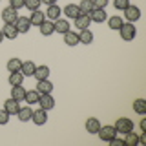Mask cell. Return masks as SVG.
Instances as JSON below:
<instances>
[{"instance_id": "cell-39", "label": "cell", "mask_w": 146, "mask_h": 146, "mask_svg": "<svg viewBox=\"0 0 146 146\" xmlns=\"http://www.w3.org/2000/svg\"><path fill=\"white\" fill-rule=\"evenodd\" d=\"M144 143H146V131H143L139 135V144H144Z\"/></svg>"}, {"instance_id": "cell-34", "label": "cell", "mask_w": 146, "mask_h": 146, "mask_svg": "<svg viewBox=\"0 0 146 146\" xmlns=\"http://www.w3.org/2000/svg\"><path fill=\"white\" fill-rule=\"evenodd\" d=\"M113 6H115V9H119V11H124V9L130 6V0H113Z\"/></svg>"}, {"instance_id": "cell-31", "label": "cell", "mask_w": 146, "mask_h": 146, "mask_svg": "<svg viewBox=\"0 0 146 146\" xmlns=\"http://www.w3.org/2000/svg\"><path fill=\"white\" fill-rule=\"evenodd\" d=\"M124 144H126V146H135V144H139V135H137L135 131H128V133H124Z\"/></svg>"}, {"instance_id": "cell-13", "label": "cell", "mask_w": 146, "mask_h": 146, "mask_svg": "<svg viewBox=\"0 0 146 146\" xmlns=\"http://www.w3.org/2000/svg\"><path fill=\"white\" fill-rule=\"evenodd\" d=\"M15 27L18 29V33H27V31H29V27H31L29 18H27V17H18L17 22H15Z\"/></svg>"}, {"instance_id": "cell-12", "label": "cell", "mask_w": 146, "mask_h": 146, "mask_svg": "<svg viewBox=\"0 0 146 146\" xmlns=\"http://www.w3.org/2000/svg\"><path fill=\"white\" fill-rule=\"evenodd\" d=\"M4 110H6L9 115H17V111L20 110V104H18V100H15V99L9 97L6 102H4Z\"/></svg>"}, {"instance_id": "cell-25", "label": "cell", "mask_w": 146, "mask_h": 146, "mask_svg": "<svg viewBox=\"0 0 146 146\" xmlns=\"http://www.w3.org/2000/svg\"><path fill=\"white\" fill-rule=\"evenodd\" d=\"M35 68H36V64H35V62H31V60H26V62H22V68H20V71H22V75H24V77H33V73H35Z\"/></svg>"}, {"instance_id": "cell-4", "label": "cell", "mask_w": 146, "mask_h": 146, "mask_svg": "<svg viewBox=\"0 0 146 146\" xmlns=\"http://www.w3.org/2000/svg\"><path fill=\"white\" fill-rule=\"evenodd\" d=\"M18 18V11L17 9H13L11 6H7L6 9H2V20L4 24H15Z\"/></svg>"}, {"instance_id": "cell-27", "label": "cell", "mask_w": 146, "mask_h": 146, "mask_svg": "<svg viewBox=\"0 0 146 146\" xmlns=\"http://www.w3.org/2000/svg\"><path fill=\"white\" fill-rule=\"evenodd\" d=\"M24 79L26 77L22 75V71H13V73H9V84L11 86H20L22 82H24Z\"/></svg>"}, {"instance_id": "cell-32", "label": "cell", "mask_w": 146, "mask_h": 146, "mask_svg": "<svg viewBox=\"0 0 146 146\" xmlns=\"http://www.w3.org/2000/svg\"><path fill=\"white\" fill-rule=\"evenodd\" d=\"M79 9H80V15H90L93 11V4H91V0H82L79 4Z\"/></svg>"}, {"instance_id": "cell-42", "label": "cell", "mask_w": 146, "mask_h": 146, "mask_svg": "<svg viewBox=\"0 0 146 146\" xmlns=\"http://www.w3.org/2000/svg\"><path fill=\"white\" fill-rule=\"evenodd\" d=\"M4 42V33H2V29H0V44Z\"/></svg>"}, {"instance_id": "cell-6", "label": "cell", "mask_w": 146, "mask_h": 146, "mask_svg": "<svg viewBox=\"0 0 146 146\" xmlns=\"http://www.w3.org/2000/svg\"><path fill=\"white\" fill-rule=\"evenodd\" d=\"M31 121H33V124H36V126L46 124V122H48V111H46V110H42V108L35 110L33 115H31Z\"/></svg>"}, {"instance_id": "cell-37", "label": "cell", "mask_w": 146, "mask_h": 146, "mask_svg": "<svg viewBox=\"0 0 146 146\" xmlns=\"http://www.w3.org/2000/svg\"><path fill=\"white\" fill-rule=\"evenodd\" d=\"M9 6L18 11L20 7H24V0H9Z\"/></svg>"}, {"instance_id": "cell-40", "label": "cell", "mask_w": 146, "mask_h": 146, "mask_svg": "<svg viewBox=\"0 0 146 146\" xmlns=\"http://www.w3.org/2000/svg\"><path fill=\"white\" fill-rule=\"evenodd\" d=\"M58 0H42V4H46V6H53V4H57Z\"/></svg>"}, {"instance_id": "cell-28", "label": "cell", "mask_w": 146, "mask_h": 146, "mask_svg": "<svg viewBox=\"0 0 146 146\" xmlns=\"http://www.w3.org/2000/svg\"><path fill=\"white\" fill-rule=\"evenodd\" d=\"M79 42L80 44H91L93 42V33H91L90 29H80V33H79Z\"/></svg>"}, {"instance_id": "cell-2", "label": "cell", "mask_w": 146, "mask_h": 146, "mask_svg": "<svg viewBox=\"0 0 146 146\" xmlns=\"http://www.w3.org/2000/svg\"><path fill=\"white\" fill-rule=\"evenodd\" d=\"M119 33H121V38L122 40L131 42V40L135 38V35H137V29H135V26L131 24V22H124V24L121 26V29H119Z\"/></svg>"}, {"instance_id": "cell-15", "label": "cell", "mask_w": 146, "mask_h": 146, "mask_svg": "<svg viewBox=\"0 0 146 146\" xmlns=\"http://www.w3.org/2000/svg\"><path fill=\"white\" fill-rule=\"evenodd\" d=\"M90 24H91L90 15H79L75 18V27L77 29H90Z\"/></svg>"}, {"instance_id": "cell-21", "label": "cell", "mask_w": 146, "mask_h": 146, "mask_svg": "<svg viewBox=\"0 0 146 146\" xmlns=\"http://www.w3.org/2000/svg\"><path fill=\"white\" fill-rule=\"evenodd\" d=\"M99 130H100V122H99V119L90 117L88 121H86V131H88V133H97Z\"/></svg>"}, {"instance_id": "cell-7", "label": "cell", "mask_w": 146, "mask_h": 146, "mask_svg": "<svg viewBox=\"0 0 146 146\" xmlns=\"http://www.w3.org/2000/svg\"><path fill=\"white\" fill-rule=\"evenodd\" d=\"M38 104H40V108L42 110H53L55 108V99L51 97V93H44V95H40L38 97Z\"/></svg>"}, {"instance_id": "cell-41", "label": "cell", "mask_w": 146, "mask_h": 146, "mask_svg": "<svg viewBox=\"0 0 146 146\" xmlns=\"http://www.w3.org/2000/svg\"><path fill=\"white\" fill-rule=\"evenodd\" d=\"M139 126H141V130H143V131H146V119H144V117L141 119V124H139Z\"/></svg>"}, {"instance_id": "cell-3", "label": "cell", "mask_w": 146, "mask_h": 146, "mask_svg": "<svg viewBox=\"0 0 146 146\" xmlns=\"http://www.w3.org/2000/svg\"><path fill=\"white\" fill-rule=\"evenodd\" d=\"M97 135H99V139L102 141V143H110V141L113 139V137H117V130L113 126H100V130L97 131Z\"/></svg>"}, {"instance_id": "cell-16", "label": "cell", "mask_w": 146, "mask_h": 146, "mask_svg": "<svg viewBox=\"0 0 146 146\" xmlns=\"http://www.w3.org/2000/svg\"><path fill=\"white\" fill-rule=\"evenodd\" d=\"M36 91H38L40 95H44V93H51V91H53V84L49 82V79L38 80V82H36Z\"/></svg>"}, {"instance_id": "cell-20", "label": "cell", "mask_w": 146, "mask_h": 146, "mask_svg": "<svg viewBox=\"0 0 146 146\" xmlns=\"http://www.w3.org/2000/svg\"><path fill=\"white\" fill-rule=\"evenodd\" d=\"M33 77L36 80H44V79H49V68L48 66H36L35 68V73H33Z\"/></svg>"}, {"instance_id": "cell-33", "label": "cell", "mask_w": 146, "mask_h": 146, "mask_svg": "<svg viewBox=\"0 0 146 146\" xmlns=\"http://www.w3.org/2000/svg\"><path fill=\"white\" fill-rule=\"evenodd\" d=\"M42 6V0H24V7H27L29 11H36Z\"/></svg>"}, {"instance_id": "cell-17", "label": "cell", "mask_w": 146, "mask_h": 146, "mask_svg": "<svg viewBox=\"0 0 146 146\" xmlns=\"http://www.w3.org/2000/svg\"><path fill=\"white\" fill-rule=\"evenodd\" d=\"M31 115H33V110H31V106L27 104V106H24V108H20L17 111V117L20 119L22 122H29L31 121Z\"/></svg>"}, {"instance_id": "cell-5", "label": "cell", "mask_w": 146, "mask_h": 146, "mask_svg": "<svg viewBox=\"0 0 146 146\" xmlns=\"http://www.w3.org/2000/svg\"><path fill=\"white\" fill-rule=\"evenodd\" d=\"M124 17H126V20L128 22H131V24H133V22H137L141 18V9L137 7V6H128L126 9H124Z\"/></svg>"}, {"instance_id": "cell-14", "label": "cell", "mask_w": 146, "mask_h": 146, "mask_svg": "<svg viewBox=\"0 0 146 146\" xmlns=\"http://www.w3.org/2000/svg\"><path fill=\"white\" fill-rule=\"evenodd\" d=\"M27 18H29V24L31 26H40L46 20V15L40 11V9H36V11H31V15L27 17Z\"/></svg>"}, {"instance_id": "cell-36", "label": "cell", "mask_w": 146, "mask_h": 146, "mask_svg": "<svg viewBox=\"0 0 146 146\" xmlns=\"http://www.w3.org/2000/svg\"><path fill=\"white\" fill-rule=\"evenodd\" d=\"M9 122V113L6 111V110H0V124H7Z\"/></svg>"}, {"instance_id": "cell-18", "label": "cell", "mask_w": 146, "mask_h": 146, "mask_svg": "<svg viewBox=\"0 0 146 146\" xmlns=\"http://www.w3.org/2000/svg\"><path fill=\"white\" fill-rule=\"evenodd\" d=\"M64 42H66L68 46H77V44H80L79 42V33L77 31H73V29H70V31H66L64 33Z\"/></svg>"}, {"instance_id": "cell-1", "label": "cell", "mask_w": 146, "mask_h": 146, "mask_svg": "<svg viewBox=\"0 0 146 146\" xmlns=\"http://www.w3.org/2000/svg\"><path fill=\"white\" fill-rule=\"evenodd\" d=\"M113 128L117 130V133H128V131H133V128H135V124H133V121L131 119H128V117H121V119H117V122L113 124Z\"/></svg>"}, {"instance_id": "cell-30", "label": "cell", "mask_w": 146, "mask_h": 146, "mask_svg": "<svg viewBox=\"0 0 146 146\" xmlns=\"http://www.w3.org/2000/svg\"><path fill=\"white\" fill-rule=\"evenodd\" d=\"M38 97H40V93H38L36 90H29V91H26L24 100L31 106V104H36V102H38Z\"/></svg>"}, {"instance_id": "cell-9", "label": "cell", "mask_w": 146, "mask_h": 146, "mask_svg": "<svg viewBox=\"0 0 146 146\" xmlns=\"http://www.w3.org/2000/svg\"><path fill=\"white\" fill-rule=\"evenodd\" d=\"M53 26H55V33H60V35H64L66 31L71 29V27H70V20H68V18H58V20L53 22Z\"/></svg>"}, {"instance_id": "cell-10", "label": "cell", "mask_w": 146, "mask_h": 146, "mask_svg": "<svg viewBox=\"0 0 146 146\" xmlns=\"http://www.w3.org/2000/svg\"><path fill=\"white\" fill-rule=\"evenodd\" d=\"M2 33H4V38H9V40H15L18 35V29L15 27V24H4L2 27Z\"/></svg>"}, {"instance_id": "cell-24", "label": "cell", "mask_w": 146, "mask_h": 146, "mask_svg": "<svg viewBox=\"0 0 146 146\" xmlns=\"http://www.w3.org/2000/svg\"><path fill=\"white\" fill-rule=\"evenodd\" d=\"M38 27H40V33H42L44 36H49V35H53V33H55V26H53V22H51V20H48V18H46V20H44Z\"/></svg>"}, {"instance_id": "cell-8", "label": "cell", "mask_w": 146, "mask_h": 146, "mask_svg": "<svg viewBox=\"0 0 146 146\" xmlns=\"http://www.w3.org/2000/svg\"><path fill=\"white\" fill-rule=\"evenodd\" d=\"M44 15H46V18H48V20L55 22V20H58V18H60V15H62V9L58 7L57 4H53V6H48V11H46Z\"/></svg>"}, {"instance_id": "cell-23", "label": "cell", "mask_w": 146, "mask_h": 146, "mask_svg": "<svg viewBox=\"0 0 146 146\" xmlns=\"http://www.w3.org/2000/svg\"><path fill=\"white\" fill-rule=\"evenodd\" d=\"M24 97H26V88L24 86H13L11 88V99H15V100H18V102H20V100H24Z\"/></svg>"}, {"instance_id": "cell-19", "label": "cell", "mask_w": 146, "mask_h": 146, "mask_svg": "<svg viewBox=\"0 0 146 146\" xmlns=\"http://www.w3.org/2000/svg\"><path fill=\"white\" fill-rule=\"evenodd\" d=\"M62 13L68 18H73V20H75V18L80 15V9H79V6H75V4H68V6L62 9Z\"/></svg>"}, {"instance_id": "cell-11", "label": "cell", "mask_w": 146, "mask_h": 146, "mask_svg": "<svg viewBox=\"0 0 146 146\" xmlns=\"http://www.w3.org/2000/svg\"><path fill=\"white\" fill-rule=\"evenodd\" d=\"M90 18H91V22H97V24H102V22L108 18V13L104 11V9H97V7H93V11L90 13Z\"/></svg>"}, {"instance_id": "cell-22", "label": "cell", "mask_w": 146, "mask_h": 146, "mask_svg": "<svg viewBox=\"0 0 146 146\" xmlns=\"http://www.w3.org/2000/svg\"><path fill=\"white\" fill-rule=\"evenodd\" d=\"M122 24H124V20H122L121 15H113V17L108 18V26H110V29H113V31H119Z\"/></svg>"}, {"instance_id": "cell-26", "label": "cell", "mask_w": 146, "mask_h": 146, "mask_svg": "<svg viewBox=\"0 0 146 146\" xmlns=\"http://www.w3.org/2000/svg\"><path fill=\"white\" fill-rule=\"evenodd\" d=\"M6 68H7V71H9V73H13V71H20V68H22V60H20L18 57H13V58H9V60H7Z\"/></svg>"}, {"instance_id": "cell-35", "label": "cell", "mask_w": 146, "mask_h": 146, "mask_svg": "<svg viewBox=\"0 0 146 146\" xmlns=\"http://www.w3.org/2000/svg\"><path fill=\"white\" fill-rule=\"evenodd\" d=\"M108 2H110V0H91L93 7H97V9H104L108 6Z\"/></svg>"}, {"instance_id": "cell-38", "label": "cell", "mask_w": 146, "mask_h": 146, "mask_svg": "<svg viewBox=\"0 0 146 146\" xmlns=\"http://www.w3.org/2000/svg\"><path fill=\"white\" fill-rule=\"evenodd\" d=\"M110 144H111V146H122V144H124V139H117V137H113V139L110 141Z\"/></svg>"}, {"instance_id": "cell-29", "label": "cell", "mask_w": 146, "mask_h": 146, "mask_svg": "<svg viewBox=\"0 0 146 146\" xmlns=\"http://www.w3.org/2000/svg\"><path fill=\"white\" fill-rule=\"evenodd\" d=\"M133 111L137 115H146V100L144 99H135L133 100Z\"/></svg>"}]
</instances>
